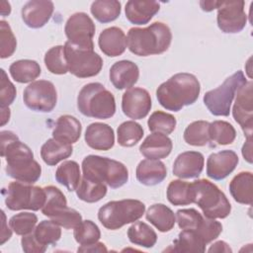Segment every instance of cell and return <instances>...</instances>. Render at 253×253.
Segmentation results:
<instances>
[{"mask_svg": "<svg viewBox=\"0 0 253 253\" xmlns=\"http://www.w3.org/2000/svg\"><path fill=\"white\" fill-rule=\"evenodd\" d=\"M209 252H232V249L229 247V245L222 241V240H219V241H216L214 242L208 250Z\"/></svg>", "mask_w": 253, "mask_h": 253, "instance_id": "cell-53", "label": "cell"}, {"mask_svg": "<svg viewBox=\"0 0 253 253\" xmlns=\"http://www.w3.org/2000/svg\"><path fill=\"white\" fill-rule=\"evenodd\" d=\"M195 191L194 203L203 211L206 217L225 218L231 211V205L224 193L213 183L206 179L193 183Z\"/></svg>", "mask_w": 253, "mask_h": 253, "instance_id": "cell-7", "label": "cell"}, {"mask_svg": "<svg viewBox=\"0 0 253 253\" xmlns=\"http://www.w3.org/2000/svg\"><path fill=\"white\" fill-rule=\"evenodd\" d=\"M176 221L181 229L195 230L201 224L204 216L195 209H183L176 212Z\"/></svg>", "mask_w": 253, "mask_h": 253, "instance_id": "cell-48", "label": "cell"}, {"mask_svg": "<svg viewBox=\"0 0 253 253\" xmlns=\"http://www.w3.org/2000/svg\"><path fill=\"white\" fill-rule=\"evenodd\" d=\"M23 101L32 111L49 113L56 106L57 92L52 82L37 80L25 88Z\"/></svg>", "mask_w": 253, "mask_h": 253, "instance_id": "cell-11", "label": "cell"}, {"mask_svg": "<svg viewBox=\"0 0 253 253\" xmlns=\"http://www.w3.org/2000/svg\"><path fill=\"white\" fill-rule=\"evenodd\" d=\"M238 161V156L233 150L211 153L207 160V175L216 181L223 180L234 171Z\"/></svg>", "mask_w": 253, "mask_h": 253, "instance_id": "cell-16", "label": "cell"}, {"mask_svg": "<svg viewBox=\"0 0 253 253\" xmlns=\"http://www.w3.org/2000/svg\"><path fill=\"white\" fill-rule=\"evenodd\" d=\"M85 142L95 150H109L115 144L114 129L104 123L90 124L85 131Z\"/></svg>", "mask_w": 253, "mask_h": 253, "instance_id": "cell-21", "label": "cell"}, {"mask_svg": "<svg viewBox=\"0 0 253 253\" xmlns=\"http://www.w3.org/2000/svg\"><path fill=\"white\" fill-rule=\"evenodd\" d=\"M117 133L118 143L121 146L131 147L142 138L144 130L138 123L134 121H126L119 126Z\"/></svg>", "mask_w": 253, "mask_h": 253, "instance_id": "cell-36", "label": "cell"}, {"mask_svg": "<svg viewBox=\"0 0 253 253\" xmlns=\"http://www.w3.org/2000/svg\"><path fill=\"white\" fill-rule=\"evenodd\" d=\"M160 4L150 0H129L126 4V19L134 25H145L159 11Z\"/></svg>", "mask_w": 253, "mask_h": 253, "instance_id": "cell-23", "label": "cell"}, {"mask_svg": "<svg viewBox=\"0 0 253 253\" xmlns=\"http://www.w3.org/2000/svg\"><path fill=\"white\" fill-rule=\"evenodd\" d=\"M90 11L98 22L106 24L119 18L122 5L117 0H98L91 4Z\"/></svg>", "mask_w": 253, "mask_h": 253, "instance_id": "cell-33", "label": "cell"}, {"mask_svg": "<svg viewBox=\"0 0 253 253\" xmlns=\"http://www.w3.org/2000/svg\"><path fill=\"white\" fill-rule=\"evenodd\" d=\"M202 238L206 245L216 239L222 231V225L213 218L204 217L201 224L194 230Z\"/></svg>", "mask_w": 253, "mask_h": 253, "instance_id": "cell-47", "label": "cell"}, {"mask_svg": "<svg viewBox=\"0 0 253 253\" xmlns=\"http://www.w3.org/2000/svg\"><path fill=\"white\" fill-rule=\"evenodd\" d=\"M38 222V216L32 212H20L13 215L9 220L11 229L17 235H26L34 231Z\"/></svg>", "mask_w": 253, "mask_h": 253, "instance_id": "cell-43", "label": "cell"}, {"mask_svg": "<svg viewBox=\"0 0 253 253\" xmlns=\"http://www.w3.org/2000/svg\"><path fill=\"white\" fill-rule=\"evenodd\" d=\"M22 249L27 253H43L46 250V247L41 245L38 240L35 238L33 232L23 235L21 239Z\"/></svg>", "mask_w": 253, "mask_h": 253, "instance_id": "cell-50", "label": "cell"}, {"mask_svg": "<svg viewBox=\"0 0 253 253\" xmlns=\"http://www.w3.org/2000/svg\"><path fill=\"white\" fill-rule=\"evenodd\" d=\"M0 136L1 156L6 159L7 175L20 182L36 183L41 177L42 167L34 159L31 148L11 130H2Z\"/></svg>", "mask_w": 253, "mask_h": 253, "instance_id": "cell-1", "label": "cell"}, {"mask_svg": "<svg viewBox=\"0 0 253 253\" xmlns=\"http://www.w3.org/2000/svg\"><path fill=\"white\" fill-rule=\"evenodd\" d=\"M176 124L177 122L173 115L162 111L153 112L147 121V126L150 131L165 135L174 131Z\"/></svg>", "mask_w": 253, "mask_h": 253, "instance_id": "cell-41", "label": "cell"}, {"mask_svg": "<svg viewBox=\"0 0 253 253\" xmlns=\"http://www.w3.org/2000/svg\"><path fill=\"white\" fill-rule=\"evenodd\" d=\"M210 140L217 145H227L234 141L236 130L234 126L225 121H214L210 123Z\"/></svg>", "mask_w": 253, "mask_h": 253, "instance_id": "cell-38", "label": "cell"}, {"mask_svg": "<svg viewBox=\"0 0 253 253\" xmlns=\"http://www.w3.org/2000/svg\"><path fill=\"white\" fill-rule=\"evenodd\" d=\"M242 155L248 163H252V136L246 137V141L242 147Z\"/></svg>", "mask_w": 253, "mask_h": 253, "instance_id": "cell-52", "label": "cell"}, {"mask_svg": "<svg viewBox=\"0 0 253 253\" xmlns=\"http://www.w3.org/2000/svg\"><path fill=\"white\" fill-rule=\"evenodd\" d=\"M0 57H10L16 50L17 41L11 30L10 25L4 21H0Z\"/></svg>", "mask_w": 253, "mask_h": 253, "instance_id": "cell-46", "label": "cell"}, {"mask_svg": "<svg viewBox=\"0 0 253 253\" xmlns=\"http://www.w3.org/2000/svg\"><path fill=\"white\" fill-rule=\"evenodd\" d=\"M253 83L247 81L236 92L235 103L232 108L234 121L241 126L246 137L252 136L253 127Z\"/></svg>", "mask_w": 253, "mask_h": 253, "instance_id": "cell-14", "label": "cell"}, {"mask_svg": "<svg viewBox=\"0 0 253 253\" xmlns=\"http://www.w3.org/2000/svg\"><path fill=\"white\" fill-rule=\"evenodd\" d=\"M5 205L11 211L42 210L45 203L46 194L44 188L29 183L14 181L3 189Z\"/></svg>", "mask_w": 253, "mask_h": 253, "instance_id": "cell-8", "label": "cell"}, {"mask_svg": "<svg viewBox=\"0 0 253 253\" xmlns=\"http://www.w3.org/2000/svg\"><path fill=\"white\" fill-rule=\"evenodd\" d=\"M229 192L235 202L242 205H252L253 175L249 171L238 173L229 183Z\"/></svg>", "mask_w": 253, "mask_h": 253, "instance_id": "cell-26", "label": "cell"}, {"mask_svg": "<svg viewBox=\"0 0 253 253\" xmlns=\"http://www.w3.org/2000/svg\"><path fill=\"white\" fill-rule=\"evenodd\" d=\"M144 211L145 205L138 200L111 201L99 209L98 219L107 229L117 230L138 220Z\"/></svg>", "mask_w": 253, "mask_h": 253, "instance_id": "cell-6", "label": "cell"}, {"mask_svg": "<svg viewBox=\"0 0 253 253\" xmlns=\"http://www.w3.org/2000/svg\"><path fill=\"white\" fill-rule=\"evenodd\" d=\"M10 120V109L1 108V126H4Z\"/></svg>", "mask_w": 253, "mask_h": 253, "instance_id": "cell-56", "label": "cell"}, {"mask_svg": "<svg viewBox=\"0 0 253 253\" xmlns=\"http://www.w3.org/2000/svg\"><path fill=\"white\" fill-rule=\"evenodd\" d=\"M44 191L46 194V199L43 207L42 208V212L45 216H49L53 211L66 207L67 201L63 193L54 186H46L44 187Z\"/></svg>", "mask_w": 253, "mask_h": 253, "instance_id": "cell-45", "label": "cell"}, {"mask_svg": "<svg viewBox=\"0 0 253 253\" xmlns=\"http://www.w3.org/2000/svg\"><path fill=\"white\" fill-rule=\"evenodd\" d=\"M98 44L104 54L110 57H116L125 52L127 46L126 37L121 28H107L99 35Z\"/></svg>", "mask_w": 253, "mask_h": 253, "instance_id": "cell-20", "label": "cell"}, {"mask_svg": "<svg viewBox=\"0 0 253 253\" xmlns=\"http://www.w3.org/2000/svg\"><path fill=\"white\" fill-rule=\"evenodd\" d=\"M16 88L8 78L4 69H1V90H0V104L1 108H9L16 98Z\"/></svg>", "mask_w": 253, "mask_h": 253, "instance_id": "cell-49", "label": "cell"}, {"mask_svg": "<svg viewBox=\"0 0 253 253\" xmlns=\"http://www.w3.org/2000/svg\"><path fill=\"white\" fill-rule=\"evenodd\" d=\"M172 140L165 134L152 132L145 137L139 146V152L147 159L166 158L172 151Z\"/></svg>", "mask_w": 253, "mask_h": 253, "instance_id": "cell-22", "label": "cell"}, {"mask_svg": "<svg viewBox=\"0 0 253 253\" xmlns=\"http://www.w3.org/2000/svg\"><path fill=\"white\" fill-rule=\"evenodd\" d=\"M77 108L85 117L94 119H110L116 113L114 95L98 82L84 85L77 97Z\"/></svg>", "mask_w": 253, "mask_h": 253, "instance_id": "cell-4", "label": "cell"}, {"mask_svg": "<svg viewBox=\"0 0 253 253\" xmlns=\"http://www.w3.org/2000/svg\"><path fill=\"white\" fill-rule=\"evenodd\" d=\"M1 213H2V217H3L2 232H1V244H4L7 240L10 239V237L12 235V231L8 227H6V216H5L4 211H1Z\"/></svg>", "mask_w": 253, "mask_h": 253, "instance_id": "cell-54", "label": "cell"}, {"mask_svg": "<svg viewBox=\"0 0 253 253\" xmlns=\"http://www.w3.org/2000/svg\"><path fill=\"white\" fill-rule=\"evenodd\" d=\"M44 64L47 70L56 75L68 72V66L64 53L63 45H55L49 48L44 54Z\"/></svg>", "mask_w": 253, "mask_h": 253, "instance_id": "cell-40", "label": "cell"}, {"mask_svg": "<svg viewBox=\"0 0 253 253\" xmlns=\"http://www.w3.org/2000/svg\"><path fill=\"white\" fill-rule=\"evenodd\" d=\"M210 123L207 121H196L191 123L184 130V140L193 146L207 145L210 140Z\"/></svg>", "mask_w": 253, "mask_h": 253, "instance_id": "cell-37", "label": "cell"}, {"mask_svg": "<svg viewBox=\"0 0 253 253\" xmlns=\"http://www.w3.org/2000/svg\"><path fill=\"white\" fill-rule=\"evenodd\" d=\"M245 2L220 1L217 8V26L224 34H236L241 32L247 23V15L244 10Z\"/></svg>", "mask_w": 253, "mask_h": 253, "instance_id": "cell-13", "label": "cell"}, {"mask_svg": "<svg viewBox=\"0 0 253 253\" xmlns=\"http://www.w3.org/2000/svg\"><path fill=\"white\" fill-rule=\"evenodd\" d=\"M145 216L146 219L160 232L170 231L176 222V216L173 211L163 204H154L150 206Z\"/></svg>", "mask_w": 253, "mask_h": 253, "instance_id": "cell-28", "label": "cell"}, {"mask_svg": "<svg viewBox=\"0 0 253 253\" xmlns=\"http://www.w3.org/2000/svg\"><path fill=\"white\" fill-rule=\"evenodd\" d=\"M54 5L51 1L32 0L27 2L21 10L23 22L32 29L43 27L51 18Z\"/></svg>", "mask_w": 253, "mask_h": 253, "instance_id": "cell-17", "label": "cell"}, {"mask_svg": "<svg viewBox=\"0 0 253 253\" xmlns=\"http://www.w3.org/2000/svg\"><path fill=\"white\" fill-rule=\"evenodd\" d=\"M205 164L204 155L199 151H185L179 154L173 163V174L181 179L198 178Z\"/></svg>", "mask_w": 253, "mask_h": 253, "instance_id": "cell-18", "label": "cell"}, {"mask_svg": "<svg viewBox=\"0 0 253 253\" xmlns=\"http://www.w3.org/2000/svg\"><path fill=\"white\" fill-rule=\"evenodd\" d=\"M107 194V186L103 182L91 180L82 177L78 188L76 189L77 197L86 203H97Z\"/></svg>", "mask_w": 253, "mask_h": 253, "instance_id": "cell-34", "label": "cell"}, {"mask_svg": "<svg viewBox=\"0 0 253 253\" xmlns=\"http://www.w3.org/2000/svg\"><path fill=\"white\" fill-rule=\"evenodd\" d=\"M74 239L80 245H90L98 242L101 237V231L98 225L92 220H82L79 225L74 228Z\"/></svg>", "mask_w": 253, "mask_h": 253, "instance_id": "cell-42", "label": "cell"}, {"mask_svg": "<svg viewBox=\"0 0 253 253\" xmlns=\"http://www.w3.org/2000/svg\"><path fill=\"white\" fill-rule=\"evenodd\" d=\"M137 181L145 186L161 183L167 176V168L162 161L154 159L141 160L135 171Z\"/></svg>", "mask_w": 253, "mask_h": 253, "instance_id": "cell-24", "label": "cell"}, {"mask_svg": "<svg viewBox=\"0 0 253 253\" xmlns=\"http://www.w3.org/2000/svg\"><path fill=\"white\" fill-rule=\"evenodd\" d=\"M110 81L119 90L131 88L139 78L138 66L130 60H120L110 68Z\"/></svg>", "mask_w": 253, "mask_h": 253, "instance_id": "cell-19", "label": "cell"}, {"mask_svg": "<svg viewBox=\"0 0 253 253\" xmlns=\"http://www.w3.org/2000/svg\"><path fill=\"white\" fill-rule=\"evenodd\" d=\"M171 41V30L162 22H154L146 28H131L126 36L129 51L138 56L163 53L169 48Z\"/></svg>", "mask_w": 253, "mask_h": 253, "instance_id": "cell-3", "label": "cell"}, {"mask_svg": "<svg viewBox=\"0 0 253 253\" xmlns=\"http://www.w3.org/2000/svg\"><path fill=\"white\" fill-rule=\"evenodd\" d=\"M9 72L16 82L29 83L41 75L42 69L36 60L20 59L10 65Z\"/></svg>", "mask_w": 253, "mask_h": 253, "instance_id": "cell-30", "label": "cell"}, {"mask_svg": "<svg viewBox=\"0 0 253 253\" xmlns=\"http://www.w3.org/2000/svg\"><path fill=\"white\" fill-rule=\"evenodd\" d=\"M167 200L174 206H187L195 201V191L192 183L182 180H173L166 191Z\"/></svg>", "mask_w": 253, "mask_h": 253, "instance_id": "cell-29", "label": "cell"}, {"mask_svg": "<svg viewBox=\"0 0 253 253\" xmlns=\"http://www.w3.org/2000/svg\"><path fill=\"white\" fill-rule=\"evenodd\" d=\"M247 82L241 70L227 77L217 88L208 91L204 95V104L213 116L227 117L230 113L231 103L237 90Z\"/></svg>", "mask_w": 253, "mask_h": 253, "instance_id": "cell-9", "label": "cell"}, {"mask_svg": "<svg viewBox=\"0 0 253 253\" xmlns=\"http://www.w3.org/2000/svg\"><path fill=\"white\" fill-rule=\"evenodd\" d=\"M128 240L135 245L151 248L157 241V234L154 229L143 221H136L127 229Z\"/></svg>", "mask_w": 253, "mask_h": 253, "instance_id": "cell-32", "label": "cell"}, {"mask_svg": "<svg viewBox=\"0 0 253 253\" xmlns=\"http://www.w3.org/2000/svg\"><path fill=\"white\" fill-rule=\"evenodd\" d=\"M175 252H205L206 244L194 230L182 229L177 239L174 240L173 248L167 249Z\"/></svg>", "mask_w": 253, "mask_h": 253, "instance_id": "cell-35", "label": "cell"}, {"mask_svg": "<svg viewBox=\"0 0 253 253\" xmlns=\"http://www.w3.org/2000/svg\"><path fill=\"white\" fill-rule=\"evenodd\" d=\"M33 234L38 242L47 247V245L55 244L61 237L60 226L54 221L50 220H42L34 229Z\"/></svg>", "mask_w": 253, "mask_h": 253, "instance_id": "cell-39", "label": "cell"}, {"mask_svg": "<svg viewBox=\"0 0 253 253\" xmlns=\"http://www.w3.org/2000/svg\"><path fill=\"white\" fill-rule=\"evenodd\" d=\"M49 218L65 229H74L82 221V215L74 209L67 206L54 211Z\"/></svg>", "mask_w": 253, "mask_h": 253, "instance_id": "cell-44", "label": "cell"}, {"mask_svg": "<svg viewBox=\"0 0 253 253\" xmlns=\"http://www.w3.org/2000/svg\"><path fill=\"white\" fill-rule=\"evenodd\" d=\"M72 152V144L61 142L53 137L47 139L41 148V156L48 166H54L60 161H63L71 156Z\"/></svg>", "mask_w": 253, "mask_h": 253, "instance_id": "cell-27", "label": "cell"}, {"mask_svg": "<svg viewBox=\"0 0 253 253\" xmlns=\"http://www.w3.org/2000/svg\"><path fill=\"white\" fill-rule=\"evenodd\" d=\"M201 85L191 73L174 74L159 85L156 90L158 103L166 110L179 112L185 106L193 105L199 98Z\"/></svg>", "mask_w": 253, "mask_h": 253, "instance_id": "cell-2", "label": "cell"}, {"mask_svg": "<svg viewBox=\"0 0 253 253\" xmlns=\"http://www.w3.org/2000/svg\"><path fill=\"white\" fill-rule=\"evenodd\" d=\"M55 180L69 192L76 191L81 181L79 164L73 160L64 161L55 171Z\"/></svg>", "mask_w": 253, "mask_h": 253, "instance_id": "cell-31", "label": "cell"}, {"mask_svg": "<svg viewBox=\"0 0 253 253\" xmlns=\"http://www.w3.org/2000/svg\"><path fill=\"white\" fill-rule=\"evenodd\" d=\"M152 107L151 97L147 90L140 87L127 89L122 97L123 113L132 120L145 118Z\"/></svg>", "mask_w": 253, "mask_h": 253, "instance_id": "cell-15", "label": "cell"}, {"mask_svg": "<svg viewBox=\"0 0 253 253\" xmlns=\"http://www.w3.org/2000/svg\"><path fill=\"white\" fill-rule=\"evenodd\" d=\"M220 4V1H201L200 6L203 11L211 12L214 9H217Z\"/></svg>", "mask_w": 253, "mask_h": 253, "instance_id": "cell-55", "label": "cell"}, {"mask_svg": "<svg viewBox=\"0 0 253 253\" xmlns=\"http://www.w3.org/2000/svg\"><path fill=\"white\" fill-rule=\"evenodd\" d=\"M82 126L79 120L70 115L60 116L52 130V137L61 142L73 144L81 135Z\"/></svg>", "mask_w": 253, "mask_h": 253, "instance_id": "cell-25", "label": "cell"}, {"mask_svg": "<svg viewBox=\"0 0 253 253\" xmlns=\"http://www.w3.org/2000/svg\"><path fill=\"white\" fill-rule=\"evenodd\" d=\"M64 46L68 72L78 78L96 76L103 67L102 57L94 49L82 48L66 42Z\"/></svg>", "mask_w": 253, "mask_h": 253, "instance_id": "cell-10", "label": "cell"}, {"mask_svg": "<svg viewBox=\"0 0 253 253\" xmlns=\"http://www.w3.org/2000/svg\"><path fill=\"white\" fill-rule=\"evenodd\" d=\"M78 252H107L108 249L102 242H96L90 245H81L78 249Z\"/></svg>", "mask_w": 253, "mask_h": 253, "instance_id": "cell-51", "label": "cell"}, {"mask_svg": "<svg viewBox=\"0 0 253 253\" xmlns=\"http://www.w3.org/2000/svg\"><path fill=\"white\" fill-rule=\"evenodd\" d=\"M11 13V6L10 3L7 1H2L1 2V15L2 16H7Z\"/></svg>", "mask_w": 253, "mask_h": 253, "instance_id": "cell-57", "label": "cell"}, {"mask_svg": "<svg viewBox=\"0 0 253 253\" xmlns=\"http://www.w3.org/2000/svg\"><path fill=\"white\" fill-rule=\"evenodd\" d=\"M83 177L103 182L113 189L128 181V170L120 161L99 155H88L82 161Z\"/></svg>", "mask_w": 253, "mask_h": 253, "instance_id": "cell-5", "label": "cell"}, {"mask_svg": "<svg viewBox=\"0 0 253 253\" xmlns=\"http://www.w3.org/2000/svg\"><path fill=\"white\" fill-rule=\"evenodd\" d=\"M95 31L96 27L93 20L84 12L71 15L64 27L67 42L75 46L89 49H94L93 37Z\"/></svg>", "mask_w": 253, "mask_h": 253, "instance_id": "cell-12", "label": "cell"}]
</instances>
